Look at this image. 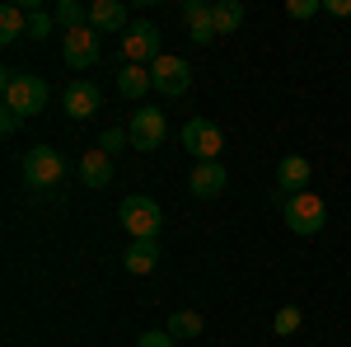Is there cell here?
Here are the masks:
<instances>
[{
	"label": "cell",
	"mask_w": 351,
	"mask_h": 347,
	"mask_svg": "<svg viewBox=\"0 0 351 347\" xmlns=\"http://www.w3.org/2000/svg\"><path fill=\"white\" fill-rule=\"evenodd\" d=\"M0 94H5V108L19 117H38L47 108V85H43V76H28V71H5Z\"/></svg>",
	"instance_id": "1"
},
{
	"label": "cell",
	"mask_w": 351,
	"mask_h": 347,
	"mask_svg": "<svg viewBox=\"0 0 351 347\" xmlns=\"http://www.w3.org/2000/svg\"><path fill=\"white\" fill-rule=\"evenodd\" d=\"M281 216H286L291 235H304V240H309V235H319V230L328 225V202L319 197V192L304 188V192H291V197L281 202Z\"/></svg>",
	"instance_id": "2"
},
{
	"label": "cell",
	"mask_w": 351,
	"mask_h": 347,
	"mask_svg": "<svg viewBox=\"0 0 351 347\" xmlns=\"http://www.w3.org/2000/svg\"><path fill=\"white\" fill-rule=\"evenodd\" d=\"M122 225L132 230V240H160V225H164V212L155 197H145V192H132V197H122Z\"/></svg>",
	"instance_id": "3"
},
{
	"label": "cell",
	"mask_w": 351,
	"mask_h": 347,
	"mask_svg": "<svg viewBox=\"0 0 351 347\" xmlns=\"http://www.w3.org/2000/svg\"><path fill=\"white\" fill-rule=\"evenodd\" d=\"M24 179H28V188H56L66 179V160L52 146H33L24 155Z\"/></svg>",
	"instance_id": "4"
},
{
	"label": "cell",
	"mask_w": 351,
	"mask_h": 347,
	"mask_svg": "<svg viewBox=\"0 0 351 347\" xmlns=\"http://www.w3.org/2000/svg\"><path fill=\"white\" fill-rule=\"evenodd\" d=\"M183 150H192L197 164H202V160H220V150H225V132H220L216 122H206V117H192V122H183Z\"/></svg>",
	"instance_id": "5"
},
{
	"label": "cell",
	"mask_w": 351,
	"mask_h": 347,
	"mask_svg": "<svg viewBox=\"0 0 351 347\" xmlns=\"http://www.w3.org/2000/svg\"><path fill=\"white\" fill-rule=\"evenodd\" d=\"M122 56H127V66H155L160 61V28L155 24H132L127 28V38H122Z\"/></svg>",
	"instance_id": "6"
},
{
	"label": "cell",
	"mask_w": 351,
	"mask_h": 347,
	"mask_svg": "<svg viewBox=\"0 0 351 347\" xmlns=\"http://www.w3.org/2000/svg\"><path fill=\"white\" fill-rule=\"evenodd\" d=\"M61 61L71 66V71H89V66H99V33L89 24L71 28L66 38H61Z\"/></svg>",
	"instance_id": "7"
},
{
	"label": "cell",
	"mask_w": 351,
	"mask_h": 347,
	"mask_svg": "<svg viewBox=\"0 0 351 347\" xmlns=\"http://www.w3.org/2000/svg\"><path fill=\"white\" fill-rule=\"evenodd\" d=\"M127 136H132V150H160L164 136H169V122H164L160 108H141L127 122Z\"/></svg>",
	"instance_id": "8"
},
{
	"label": "cell",
	"mask_w": 351,
	"mask_h": 347,
	"mask_svg": "<svg viewBox=\"0 0 351 347\" xmlns=\"http://www.w3.org/2000/svg\"><path fill=\"white\" fill-rule=\"evenodd\" d=\"M150 80H155L160 94L178 99V94H188V85H192V66L183 61V56H160V61L150 66Z\"/></svg>",
	"instance_id": "9"
},
{
	"label": "cell",
	"mask_w": 351,
	"mask_h": 347,
	"mask_svg": "<svg viewBox=\"0 0 351 347\" xmlns=\"http://www.w3.org/2000/svg\"><path fill=\"white\" fill-rule=\"evenodd\" d=\"M99 108H104V94H99V85H94V80H71V85H66V113H71L75 122L94 117Z\"/></svg>",
	"instance_id": "10"
},
{
	"label": "cell",
	"mask_w": 351,
	"mask_h": 347,
	"mask_svg": "<svg viewBox=\"0 0 351 347\" xmlns=\"http://www.w3.org/2000/svg\"><path fill=\"white\" fill-rule=\"evenodd\" d=\"M89 28H94V33H117V28H122V33H127V5H122V0H94V5H89Z\"/></svg>",
	"instance_id": "11"
},
{
	"label": "cell",
	"mask_w": 351,
	"mask_h": 347,
	"mask_svg": "<svg viewBox=\"0 0 351 347\" xmlns=\"http://www.w3.org/2000/svg\"><path fill=\"white\" fill-rule=\"evenodd\" d=\"M188 188H192V197H220V192H225V164L220 160H202L197 169H192Z\"/></svg>",
	"instance_id": "12"
},
{
	"label": "cell",
	"mask_w": 351,
	"mask_h": 347,
	"mask_svg": "<svg viewBox=\"0 0 351 347\" xmlns=\"http://www.w3.org/2000/svg\"><path fill=\"white\" fill-rule=\"evenodd\" d=\"M122 263H127V272H136V277L155 272V267H160V240H132V249L122 254Z\"/></svg>",
	"instance_id": "13"
},
{
	"label": "cell",
	"mask_w": 351,
	"mask_h": 347,
	"mask_svg": "<svg viewBox=\"0 0 351 347\" xmlns=\"http://www.w3.org/2000/svg\"><path fill=\"white\" fill-rule=\"evenodd\" d=\"M80 179H84V188H108L112 183V155H104L99 146H94V150H84Z\"/></svg>",
	"instance_id": "14"
},
{
	"label": "cell",
	"mask_w": 351,
	"mask_h": 347,
	"mask_svg": "<svg viewBox=\"0 0 351 347\" xmlns=\"http://www.w3.org/2000/svg\"><path fill=\"white\" fill-rule=\"evenodd\" d=\"M150 89H155L150 66H122V71H117V94H122V99H145Z\"/></svg>",
	"instance_id": "15"
},
{
	"label": "cell",
	"mask_w": 351,
	"mask_h": 347,
	"mask_svg": "<svg viewBox=\"0 0 351 347\" xmlns=\"http://www.w3.org/2000/svg\"><path fill=\"white\" fill-rule=\"evenodd\" d=\"M304 183H309V160H304V155H286V160L276 164V188L304 192Z\"/></svg>",
	"instance_id": "16"
},
{
	"label": "cell",
	"mask_w": 351,
	"mask_h": 347,
	"mask_svg": "<svg viewBox=\"0 0 351 347\" xmlns=\"http://www.w3.org/2000/svg\"><path fill=\"white\" fill-rule=\"evenodd\" d=\"M28 33V10L24 5H5L0 10V43H19Z\"/></svg>",
	"instance_id": "17"
},
{
	"label": "cell",
	"mask_w": 351,
	"mask_h": 347,
	"mask_svg": "<svg viewBox=\"0 0 351 347\" xmlns=\"http://www.w3.org/2000/svg\"><path fill=\"white\" fill-rule=\"evenodd\" d=\"M211 19H216V33H239V24H243V5H239V0H216Z\"/></svg>",
	"instance_id": "18"
},
{
	"label": "cell",
	"mask_w": 351,
	"mask_h": 347,
	"mask_svg": "<svg viewBox=\"0 0 351 347\" xmlns=\"http://www.w3.org/2000/svg\"><path fill=\"white\" fill-rule=\"evenodd\" d=\"M202 333V315L197 310H173L169 315V338H197Z\"/></svg>",
	"instance_id": "19"
},
{
	"label": "cell",
	"mask_w": 351,
	"mask_h": 347,
	"mask_svg": "<svg viewBox=\"0 0 351 347\" xmlns=\"http://www.w3.org/2000/svg\"><path fill=\"white\" fill-rule=\"evenodd\" d=\"M52 19H56L61 28H66V33H71V28L89 24V10H80L75 0H56V5H52Z\"/></svg>",
	"instance_id": "20"
},
{
	"label": "cell",
	"mask_w": 351,
	"mask_h": 347,
	"mask_svg": "<svg viewBox=\"0 0 351 347\" xmlns=\"http://www.w3.org/2000/svg\"><path fill=\"white\" fill-rule=\"evenodd\" d=\"M300 320H304V315H300L295 305H286V310H276V320H271V328H276V333L286 338V333H295V328H300Z\"/></svg>",
	"instance_id": "21"
},
{
	"label": "cell",
	"mask_w": 351,
	"mask_h": 347,
	"mask_svg": "<svg viewBox=\"0 0 351 347\" xmlns=\"http://www.w3.org/2000/svg\"><path fill=\"white\" fill-rule=\"evenodd\" d=\"M122 146H132V136L122 132V127H108V132L99 136V150H104V155H117Z\"/></svg>",
	"instance_id": "22"
},
{
	"label": "cell",
	"mask_w": 351,
	"mask_h": 347,
	"mask_svg": "<svg viewBox=\"0 0 351 347\" xmlns=\"http://www.w3.org/2000/svg\"><path fill=\"white\" fill-rule=\"evenodd\" d=\"M52 14H47V10H33V14H28V38H52Z\"/></svg>",
	"instance_id": "23"
},
{
	"label": "cell",
	"mask_w": 351,
	"mask_h": 347,
	"mask_svg": "<svg viewBox=\"0 0 351 347\" xmlns=\"http://www.w3.org/2000/svg\"><path fill=\"white\" fill-rule=\"evenodd\" d=\"M188 38H192V43H202V47H206V43H216V38H220L216 19H197V24H188Z\"/></svg>",
	"instance_id": "24"
},
{
	"label": "cell",
	"mask_w": 351,
	"mask_h": 347,
	"mask_svg": "<svg viewBox=\"0 0 351 347\" xmlns=\"http://www.w3.org/2000/svg\"><path fill=\"white\" fill-rule=\"evenodd\" d=\"M324 10V0H286V14L291 19H314Z\"/></svg>",
	"instance_id": "25"
},
{
	"label": "cell",
	"mask_w": 351,
	"mask_h": 347,
	"mask_svg": "<svg viewBox=\"0 0 351 347\" xmlns=\"http://www.w3.org/2000/svg\"><path fill=\"white\" fill-rule=\"evenodd\" d=\"M136 347H173V338H169V328H150L136 338Z\"/></svg>",
	"instance_id": "26"
},
{
	"label": "cell",
	"mask_w": 351,
	"mask_h": 347,
	"mask_svg": "<svg viewBox=\"0 0 351 347\" xmlns=\"http://www.w3.org/2000/svg\"><path fill=\"white\" fill-rule=\"evenodd\" d=\"M211 10H216V5H206V0H188V5H183V19H188V24H197V19H211Z\"/></svg>",
	"instance_id": "27"
},
{
	"label": "cell",
	"mask_w": 351,
	"mask_h": 347,
	"mask_svg": "<svg viewBox=\"0 0 351 347\" xmlns=\"http://www.w3.org/2000/svg\"><path fill=\"white\" fill-rule=\"evenodd\" d=\"M19 127H24V117L5 108V113H0V132H5V136H14V132H19Z\"/></svg>",
	"instance_id": "28"
},
{
	"label": "cell",
	"mask_w": 351,
	"mask_h": 347,
	"mask_svg": "<svg viewBox=\"0 0 351 347\" xmlns=\"http://www.w3.org/2000/svg\"><path fill=\"white\" fill-rule=\"evenodd\" d=\"M328 14H337V19H351V0H324Z\"/></svg>",
	"instance_id": "29"
}]
</instances>
